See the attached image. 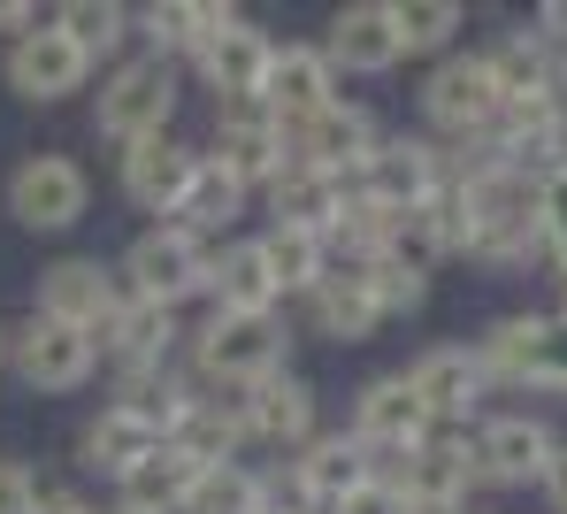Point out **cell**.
<instances>
[{
	"label": "cell",
	"instance_id": "cell-1",
	"mask_svg": "<svg viewBox=\"0 0 567 514\" xmlns=\"http://www.w3.org/2000/svg\"><path fill=\"white\" fill-rule=\"evenodd\" d=\"M185 369H192L199 392L238 400V392H254V384H269V377L291 369V322H284V315H223V308H207L185 330Z\"/></svg>",
	"mask_w": 567,
	"mask_h": 514
},
{
	"label": "cell",
	"instance_id": "cell-2",
	"mask_svg": "<svg viewBox=\"0 0 567 514\" xmlns=\"http://www.w3.org/2000/svg\"><path fill=\"white\" fill-rule=\"evenodd\" d=\"M475 361L491 392L567 400V308H506L475 330Z\"/></svg>",
	"mask_w": 567,
	"mask_h": 514
},
{
	"label": "cell",
	"instance_id": "cell-3",
	"mask_svg": "<svg viewBox=\"0 0 567 514\" xmlns=\"http://www.w3.org/2000/svg\"><path fill=\"white\" fill-rule=\"evenodd\" d=\"M177 101H185V78L177 62H154V54H123L115 70H100V93H93V131L123 154L138 138H169L177 123Z\"/></svg>",
	"mask_w": 567,
	"mask_h": 514
},
{
	"label": "cell",
	"instance_id": "cell-4",
	"mask_svg": "<svg viewBox=\"0 0 567 514\" xmlns=\"http://www.w3.org/2000/svg\"><path fill=\"white\" fill-rule=\"evenodd\" d=\"M115 277H123V292L131 300H146V308H185V300H207V277H215V246L207 238H192L177 223H146L131 246H123V261H115Z\"/></svg>",
	"mask_w": 567,
	"mask_h": 514
},
{
	"label": "cell",
	"instance_id": "cell-5",
	"mask_svg": "<svg viewBox=\"0 0 567 514\" xmlns=\"http://www.w3.org/2000/svg\"><path fill=\"white\" fill-rule=\"evenodd\" d=\"M498 107H506V93H498L483 47H461V54L430 62V78H422V93H414V115H422V131H430L437 146H475V138L498 123Z\"/></svg>",
	"mask_w": 567,
	"mask_h": 514
},
{
	"label": "cell",
	"instance_id": "cell-6",
	"mask_svg": "<svg viewBox=\"0 0 567 514\" xmlns=\"http://www.w3.org/2000/svg\"><path fill=\"white\" fill-rule=\"evenodd\" d=\"M8 215L31 230V238H62V230H78L85 215H93V177H85V162L78 154H54V146H39V154H23L16 169H8Z\"/></svg>",
	"mask_w": 567,
	"mask_h": 514
},
{
	"label": "cell",
	"instance_id": "cell-7",
	"mask_svg": "<svg viewBox=\"0 0 567 514\" xmlns=\"http://www.w3.org/2000/svg\"><path fill=\"white\" fill-rule=\"evenodd\" d=\"M560 430L553 414L529 408H498L475 422V469H483V492H545L553 461H560Z\"/></svg>",
	"mask_w": 567,
	"mask_h": 514
},
{
	"label": "cell",
	"instance_id": "cell-8",
	"mask_svg": "<svg viewBox=\"0 0 567 514\" xmlns=\"http://www.w3.org/2000/svg\"><path fill=\"white\" fill-rule=\"evenodd\" d=\"M8 377L23 392H39V400H70V392H85L100 377V346L85 330H62L47 315H23V322H8Z\"/></svg>",
	"mask_w": 567,
	"mask_h": 514
},
{
	"label": "cell",
	"instance_id": "cell-9",
	"mask_svg": "<svg viewBox=\"0 0 567 514\" xmlns=\"http://www.w3.org/2000/svg\"><path fill=\"white\" fill-rule=\"evenodd\" d=\"M391 484H399V500L414 514H461L475 507V492H483V469H475V430H430L406 461H391L383 469Z\"/></svg>",
	"mask_w": 567,
	"mask_h": 514
},
{
	"label": "cell",
	"instance_id": "cell-10",
	"mask_svg": "<svg viewBox=\"0 0 567 514\" xmlns=\"http://www.w3.org/2000/svg\"><path fill=\"white\" fill-rule=\"evenodd\" d=\"M123 277H115V261H100V254H62V261H47L39 269V285H31V315H47V322H62V330H85L100 346V330L123 315Z\"/></svg>",
	"mask_w": 567,
	"mask_h": 514
},
{
	"label": "cell",
	"instance_id": "cell-11",
	"mask_svg": "<svg viewBox=\"0 0 567 514\" xmlns=\"http://www.w3.org/2000/svg\"><path fill=\"white\" fill-rule=\"evenodd\" d=\"M199 154H207L223 177H238L246 193H269L284 169H291V131H284L261 101H230V107H215V138H207Z\"/></svg>",
	"mask_w": 567,
	"mask_h": 514
},
{
	"label": "cell",
	"instance_id": "cell-12",
	"mask_svg": "<svg viewBox=\"0 0 567 514\" xmlns=\"http://www.w3.org/2000/svg\"><path fill=\"white\" fill-rule=\"evenodd\" d=\"M406 384H414V400L430 408L437 430H475V422H483V400H491V377H483V361H475V338H437V346H422V353L406 361Z\"/></svg>",
	"mask_w": 567,
	"mask_h": 514
},
{
	"label": "cell",
	"instance_id": "cell-13",
	"mask_svg": "<svg viewBox=\"0 0 567 514\" xmlns=\"http://www.w3.org/2000/svg\"><path fill=\"white\" fill-rule=\"evenodd\" d=\"M361 201H377L383 215H414L422 201L445 193V146L430 131H383V146L369 154V169L353 177Z\"/></svg>",
	"mask_w": 567,
	"mask_h": 514
},
{
	"label": "cell",
	"instance_id": "cell-14",
	"mask_svg": "<svg viewBox=\"0 0 567 514\" xmlns=\"http://www.w3.org/2000/svg\"><path fill=\"white\" fill-rule=\"evenodd\" d=\"M346 430L377 453V469H391V461H406L437 422H430V408L414 400V384H406V369H383V377H369L361 392H353V408H346Z\"/></svg>",
	"mask_w": 567,
	"mask_h": 514
},
{
	"label": "cell",
	"instance_id": "cell-15",
	"mask_svg": "<svg viewBox=\"0 0 567 514\" xmlns=\"http://www.w3.org/2000/svg\"><path fill=\"white\" fill-rule=\"evenodd\" d=\"M0 78H8V93L23 107H62L70 93H85L93 85V62L54 31V16L39 23V31H23V39H8V62H0Z\"/></svg>",
	"mask_w": 567,
	"mask_h": 514
},
{
	"label": "cell",
	"instance_id": "cell-16",
	"mask_svg": "<svg viewBox=\"0 0 567 514\" xmlns=\"http://www.w3.org/2000/svg\"><path fill=\"white\" fill-rule=\"evenodd\" d=\"M277 31H261L254 16H238V23H223L199 54H192V78L215 93V107L230 101H261V85H269V62H277Z\"/></svg>",
	"mask_w": 567,
	"mask_h": 514
},
{
	"label": "cell",
	"instance_id": "cell-17",
	"mask_svg": "<svg viewBox=\"0 0 567 514\" xmlns=\"http://www.w3.org/2000/svg\"><path fill=\"white\" fill-rule=\"evenodd\" d=\"M238 408H246L254 445H261V453H277V461L307 453V445L322 438V392H315L299 369H284V377H269V384L238 392Z\"/></svg>",
	"mask_w": 567,
	"mask_h": 514
},
{
	"label": "cell",
	"instance_id": "cell-18",
	"mask_svg": "<svg viewBox=\"0 0 567 514\" xmlns=\"http://www.w3.org/2000/svg\"><path fill=\"white\" fill-rule=\"evenodd\" d=\"M315 47L330 54L338 78H391L406 62L399 23H391V0H346V8H330V23H322Z\"/></svg>",
	"mask_w": 567,
	"mask_h": 514
},
{
	"label": "cell",
	"instance_id": "cell-19",
	"mask_svg": "<svg viewBox=\"0 0 567 514\" xmlns=\"http://www.w3.org/2000/svg\"><path fill=\"white\" fill-rule=\"evenodd\" d=\"M346 101V78L330 70V54L315 47V39H284L277 62H269V85H261V107L277 115L284 131H299V123H315L322 107Z\"/></svg>",
	"mask_w": 567,
	"mask_h": 514
},
{
	"label": "cell",
	"instance_id": "cell-20",
	"mask_svg": "<svg viewBox=\"0 0 567 514\" xmlns=\"http://www.w3.org/2000/svg\"><path fill=\"white\" fill-rule=\"evenodd\" d=\"M377 146H383V123H377V107H369V101H338V107H322L315 123L291 131V162L330 169V177H346V185L369 169Z\"/></svg>",
	"mask_w": 567,
	"mask_h": 514
},
{
	"label": "cell",
	"instance_id": "cell-21",
	"mask_svg": "<svg viewBox=\"0 0 567 514\" xmlns=\"http://www.w3.org/2000/svg\"><path fill=\"white\" fill-rule=\"evenodd\" d=\"M192 169H199V146H185L177 131H169V138H138V146L115 154V185H123V201L138 207V215H154V223L177 215Z\"/></svg>",
	"mask_w": 567,
	"mask_h": 514
},
{
	"label": "cell",
	"instance_id": "cell-22",
	"mask_svg": "<svg viewBox=\"0 0 567 514\" xmlns=\"http://www.w3.org/2000/svg\"><path fill=\"white\" fill-rule=\"evenodd\" d=\"M299 322H307V338H322V346H369L383 330V308H377V292H369L361 269H338V261H330V277L299 300Z\"/></svg>",
	"mask_w": 567,
	"mask_h": 514
},
{
	"label": "cell",
	"instance_id": "cell-23",
	"mask_svg": "<svg viewBox=\"0 0 567 514\" xmlns=\"http://www.w3.org/2000/svg\"><path fill=\"white\" fill-rule=\"evenodd\" d=\"M223 23H238L230 0H146V8H131V39L154 62H192Z\"/></svg>",
	"mask_w": 567,
	"mask_h": 514
},
{
	"label": "cell",
	"instance_id": "cell-24",
	"mask_svg": "<svg viewBox=\"0 0 567 514\" xmlns=\"http://www.w3.org/2000/svg\"><path fill=\"white\" fill-rule=\"evenodd\" d=\"M169 445V430L162 422H146V414H131V408H107L100 400V414L78 430V469L85 476H107V484H123L138 461H154Z\"/></svg>",
	"mask_w": 567,
	"mask_h": 514
},
{
	"label": "cell",
	"instance_id": "cell-25",
	"mask_svg": "<svg viewBox=\"0 0 567 514\" xmlns=\"http://www.w3.org/2000/svg\"><path fill=\"white\" fill-rule=\"evenodd\" d=\"M100 361H107V369H177V361H185V322L169 308L123 300V315L100 330Z\"/></svg>",
	"mask_w": 567,
	"mask_h": 514
},
{
	"label": "cell",
	"instance_id": "cell-26",
	"mask_svg": "<svg viewBox=\"0 0 567 514\" xmlns=\"http://www.w3.org/2000/svg\"><path fill=\"white\" fill-rule=\"evenodd\" d=\"M169 445L185 453L192 469H230V461H246V453H254V430H246V408H238V400L199 392V400L169 422Z\"/></svg>",
	"mask_w": 567,
	"mask_h": 514
},
{
	"label": "cell",
	"instance_id": "cell-27",
	"mask_svg": "<svg viewBox=\"0 0 567 514\" xmlns=\"http://www.w3.org/2000/svg\"><path fill=\"white\" fill-rule=\"evenodd\" d=\"M207 308H223V315H284V292H277V277H269L261 238H223V246H215Z\"/></svg>",
	"mask_w": 567,
	"mask_h": 514
},
{
	"label": "cell",
	"instance_id": "cell-28",
	"mask_svg": "<svg viewBox=\"0 0 567 514\" xmlns=\"http://www.w3.org/2000/svg\"><path fill=\"white\" fill-rule=\"evenodd\" d=\"M491 78L506 101H537V93H560V47L537 31V23H506L491 47H483Z\"/></svg>",
	"mask_w": 567,
	"mask_h": 514
},
{
	"label": "cell",
	"instance_id": "cell-29",
	"mask_svg": "<svg viewBox=\"0 0 567 514\" xmlns=\"http://www.w3.org/2000/svg\"><path fill=\"white\" fill-rule=\"evenodd\" d=\"M346 193H353L346 177H330V169H307V162H291L277 185L261 193V201H269V230H315V238H322V230L338 223Z\"/></svg>",
	"mask_w": 567,
	"mask_h": 514
},
{
	"label": "cell",
	"instance_id": "cell-30",
	"mask_svg": "<svg viewBox=\"0 0 567 514\" xmlns=\"http://www.w3.org/2000/svg\"><path fill=\"white\" fill-rule=\"evenodd\" d=\"M246 185L238 177H223L207 154H199V169H192V185H185V201H177V230H192V238H207V246H223V238H238V215H246Z\"/></svg>",
	"mask_w": 567,
	"mask_h": 514
},
{
	"label": "cell",
	"instance_id": "cell-31",
	"mask_svg": "<svg viewBox=\"0 0 567 514\" xmlns=\"http://www.w3.org/2000/svg\"><path fill=\"white\" fill-rule=\"evenodd\" d=\"M291 461H299L307 492L322 500V514L338 507V500H346L353 484H369V476H383V469H377V453H369V445H361L353 430H322V438H315L307 453H291Z\"/></svg>",
	"mask_w": 567,
	"mask_h": 514
},
{
	"label": "cell",
	"instance_id": "cell-32",
	"mask_svg": "<svg viewBox=\"0 0 567 514\" xmlns=\"http://www.w3.org/2000/svg\"><path fill=\"white\" fill-rule=\"evenodd\" d=\"M54 31H62L93 70L100 62L115 70L123 47H131V8H123V0H62V8H54Z\"/></svg>",
	"mask_w": 567,
	"mask_h": 514
},
{
	"label": "cell",
	"instance_id": "cell-33",
	"mask_svg": "<svg viewBox=\"0 0 567 514\" xmlns=\"http://www.w3.org/2000/svg\"><path fill=\"white\" fill-rule=\"evenodd\" d=\"M192 484H199V469H192L177 445H162L154 461H138L123 484H115V507H138V514H185Z\"/></svg>",
	"mask_w": 567,
	"mask_h": 514
},
{
	"label": "cell",
	"instance_id": "cell-34",
	"mask_svg": "<svg viewBox=\"0 0 567 514\" xmlns=\"http://www.w3.org/2000/svg\"><path fill=\"white\" fill-rule=\"evenodd\" d=\"M391 23H399V47L406 54H461V31H468V8L461 0H391Z\"/></svg>",
	"mask_w": 567,
	"mask_h": 514
},
{
	"label": "cell",
	"instance_id": "cell-35",
	"mask_svg": "<svg viewBox=\"0 0 567 514\" xmlns=\"http://www.w3.org/2000/svg\"><path fill=\"white\" fill-rule=\"evenodd\" d=\"M261 254H269V277H277L284 300H307L330 277V246L315 230H261Z\"/></svg>",
	"mask_w": 567,
	"mask_h": 514
},
{
	"label": "cell",
	"instance_id": "cell-36",
	"mask_svg": "<svg viewBox=\"0 0 567 514\" xmlns=\"http://www.w3.org/2000/svg\"><path fill=\"white\" fill-rule=\"evenodd\" d=\"M185 514H261V469L230 461V469H199Z\"/></svg>",
	"mask_w": 567,
	"mask_h": 514
},
{
	"label": "cell",
	"instance_id": "cell-37",
	"mask_svg": "<svg viewBox=\"0 0 567 514\" xmlns=\"http://www.w3.org/2000/svg\"><path fill=\"white\" fill-rule=\"evenodd\" d=\"M361 277H369V292H377L383 322H406V315L430 308V269H414V261H399V254H377Z\"/></svg>",
	"mask_w": 567,
	"mask_h": 514
},
{
	"label": "cell",
	"instance_id": "cell-38",
	"mask_svg": "<svg viewBox=\"0 0 567 514\" xmlns=\"http://www.w3.org/2000/svg\"><path fill=\"white\" fill-rule=\"evenodd\" d=\"M261 514H322V500L299 476V461H269L261 469Z\"/></svg>",
	"mask_w": 567,
	"mask_h": 514
},
{
	"label": "cell",
	"instance_id": "cell-39",
	"mask_svg": "<svg viewBox=\"0 0 567 514\" xmlns=\"http://www.w3.org/2000/svg\"><path fill=\"white\" fill-rule=\"evenodd\" d=\"M330 514H414V507L399 500V484H391V476H369V484H353Z\"/></svg>",
	"mask_w": 567,
	"mask_h": 514
},
{
	"label": "cell",
	"instance_id": "cell-40",
	"mask_svg": "<svg viewBox=\"0 0 567 514\" xmlns=\"http://www.w3.org/2000/svg\"><path fill=\"white\" fill-rule=\"evenodd\" d=\"M31 514H107L85 492V484H54V476H39V500H31Z\"/></svg>",
	"mask_w": 567,
	"mask_h": 514
},
{
	"label": "cell",
	"instance_id": "cell-41",
	"mask_svg": "<svg viewBox=\"0 0 567 514\" xmlns=\"http://www.w3.org/2000/svg\"><path fill=\"white\" fill-rule=\"evenodd\" d=\"M545 223H553V285H567V169L545 185Z\"/></svg>",
	"mask_w": 567,
	"mask_h": 514
},
{
	"label": "cell",
	"instance_id": "cell-42",
	"mask_svg": "<svg viewBox=\"0 0 567 514\" xmlns=\"http://www.w3.org/2000/svg\"><path fill=\"white\" fill-rule=\"evenodd\" d=\"M31 500H39V476L16 453H0V514H31Z\"/></svg>",
	"mask_w": 567,
	"mask_h": 514
},
{
	"label": "cell",
	"instance_id": "cell-43",
	"mask_svg": "<svg viewBox=\"0 0 567 514\" xmlns=\"http://www.w3.org/2000/svg\"><path fill=\"white\" fill-rule=\"evenodd\" d=\"M529 23H537V31H545V39H553V47L567 54V0H545V8H537Z\"/></svg>",
	"mask_w": 567,
	"mask_h": 514
},
{
	"label": "cell",
	"instance_id": "cell-44",
	"mask_svg": "<svg viewBox=\"0 0 567 514\" xmlns=\"http://www.w3.org/2000/svg\"><path fill=\"white\" fill-rule=\"evenodd\" d=\"M553 514H567V445H560V461H553V476H545V492H537Z\"/></svg>",
	"mask_w": 567,
	"mask_h": 514
},
{
	"label": "cell",
	"instance_id": "cell-45",
	"mask_svg": "<svg viewBox=\"0 0 567 514\" xmlns=\"http://www.w3.org/2000/svg\"><path fill=\"white\" fill-rule=\"evenodd\" d=\"M0 377H8V322H0Z\"/></svg>",
	"mask_w": 567,
	"mask_h": 514
},
{
	"label": "cell",
	"instance_id": "cell-46",
	"mask_svg": "<svg viewBox=\"0 0 567 514\" xmlns=\"http://www.w3.org/2000/svg\"><path fill=\"white\" fill-rule=\"evenodd\" d=\"M107 514H138V507H115V500H107Z\"/></svg>",
	"mask_w": 567,
	"mask_h": 514
},
{
	"label": "cell",
	"instance_id": "cell-47",
	"mask_svg": "<svg viewBox=\"0 0 567 514\" xmlns=\"http://www.w3.org/2000/svg\"><path fill=\"white\" fill-rule=\"evenodd\" d=\"M461 514H483V507H461Z\"/></svg>",
	"mask_w": 567,
	"mask_h": 514
}]
</instances>
